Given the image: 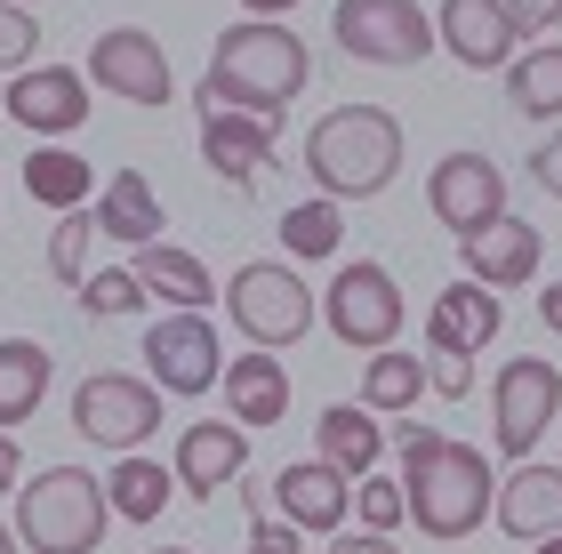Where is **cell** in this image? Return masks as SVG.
Returning <instances> with one entry per match:
<instances>
[{
    "label": "cell",
    "instance_id": "obj_1",
    "mask_svg": "<svg viewBox=\"0 0 562 554\" xmlns=\"http://www.w3.org/2000/svg\"><path fill=\"white\" fill-rule=\"evenodd\" d=\"M314 81V57L290 24H266V16H241L225 24L217 48H210V72H201V113H249V121H281Z\"/></svg>",
    "mask_w": 562,
    "mask_h": 554
},
{
    "label": "cell",
    "instance_id": "obj_2",
    "mask_svg": "<svg viewBox=\"0 0 562 554\" xmlns=\"http://www.w3.org/2000/svg\"><path fill=\"white\" fill-rule=\"evenodd\" d=\"M402 498H411V522L426 539H474L491 522V498H498V474L474 442H450L434 426H402Z\"/></svg>",
    "mask_w": 562,
    "mask_h": 554
},
{
    "label": "cell",
    "instance_id": "obj_3",
    "mask_svg": "<svg viewBox=\"0 0 562 554\" xmlns=\"http://www.w3.org/2000/svg\"><path fill=\"white\" fill-rule=\"evenodd\" d=\"M305 169H314L322 201H370L402 178V121L386 105H338L305 129Z\"/></svg>",
    "mask_w": 562,
    "mask_h": 554
},
{
    "label": "cell",
    "instance_id": "obj_4",
    "mask_svg": "<svg viewBox=\"0 0 562 554\" xmlns=\"http://www.w3.org/2000/svg\"><path fill=\"white\" fill-rule=\"evenodd\" d=\"M105 522H113V498H105V474L89 466H41L33 483H16L9 531L24 554H97Z\"/></svg>",
    "mask_w": 562,
    "mask_h": 554
},
{
    "label": "cell",
    "instance_id": "obj_5",
    "mask_svg": "<svg viewBox=\"0 0 562 554\" xmlns=\"http://www.w3.org/2000/svg\"><path fill=\"white\" fill-rule=\"evenodd\" d=\"M225 314H234V330L258 346V354H281V346H297L314 330V290L297 282V265L281 258H249L234 282H225Z\"/></svg>",
    "mask_w": 562,
    "mask_h": 554
},
{
    "label": "cell",
    "instance_id": "obj_6",
    "mask_svg": "<svg viewBox=\"0 0 562 554\" xmlns=\"http://www.w3.org/2000/svg\"><path fill=\"white\" fill-rule=\"evenodd\" d=\"M329 41H338L353 65L411 72V65L434 57V16L418 0H338V9H329Z\"/></svg>",
    "mask_w": 562,
    "mask_h": 554
},
{
    "label": "cell",
    "instance_id": "obj_7",
    "mask_svg": "<svg viewBox=\"0 0 562 554\" xmlns=\"http://www.w3.org/2000/svg\"><path fill=\"white\" fill-rule=\"evenodd\" d=\"M402 282L378 258H346L338 273H329V290H322V321H329V338L353 346V354H386V346L402 338Z\"/></svg>",
    "mask_w": 562,
    "mask_h": 554
},
{
    "label": "cell",
    "instance_id": "obj_8",
    "mask_svg": "<svg viewBox=\"0 0 562 554\" xmlns=\"http://www.w3.org/2000/svg\"><path fill=\"white\" fill-rule=\"evenodd\" d=\"M153 426H161V386L153 377H130V370H97L72 386V434L113 450V459H130V450L153 442Z\"/></svg>",
    "mask_w": 562,
    "mask_h": 554
},
{
    "label": "cell",
    "instance_id": "obj_9",
    "mask_svg": "<svg viewBox=\"0 0 562 554\" xmlns=\"http://www.w3.org/2000/svg\"><path fill=\"white\" fill-rule=\"evenodd\" d=\"M491 426H498V450L506 459H539V434L547 426H562V370L547 354H522V362H506L498 370V386H491Z\"/></svg>",
    "mask_w": 562,
    "mask_h": 554
},
{
    "label": "cell",
    "instance_id": "obj_10",
    "mask_svg": "<svg viewBox=\"0 0 562 554\" xmlns=\"http://www.w3.org/2000/svg\"><path fill=\"white\" fill-rule=\"evenodd\" d=\"M89 89L121 97V105H145L161 113L177 97V72H169V48L145 33V24H113V33L89 41Z\"/></svg>",
    "mask_w": 562,
    "mask_h": 554
},
{
    "label": "cell",
    "instance_id": "obj_11",
    "mask_svg": "<svg viewBox=\"0 0 562 554\" xmlns=\"http://www.w3.org/2000/svg\"><path fill=\"white\" fill-rule=\"evenodd\" d=\"M426 210H434V225H450V241L482 234V225H498V217H506V169L482 154V145H458V154L434 161V178H426Z\"/></svg>",
    "mask_w": 562,
    "mask_h": 554
},
{
    "label": "cell",
    "instance_id": "obj_12",
    "mask_svg": "<svg viewBox=\"0 0 562 554\" xmlns=\"http://www.w3.org/2000/svg\"><path fill=\"white\" fill-rule=\"evenodd\" d=\"M145 362H153V386L161 394H210L234 354L217 346L210 314H161L145 330Z\"/></svg>",
    "mask_w": 562,
    "mask_h": 554
},
{
    "label": "cell",
    "instance_id": "obj_13",
    "mask_svg": "<svg viewBox=\"0 0 562 554\" xmlns=\"http://www.w3.org/2000/svg\"><path fill=\"white\" fill-rule=\"evenodd\" d=\"M0 113L16 121V129H33V137H72L89 121V72H72V65H24L9 72V89H0Z\"/></svg>",
    "mask_w": 562,
    "mask_h": 554
},
{
    "label": "cell",
    "instance_id": "obj_14",
    "mask_svg": "<svg viewBox=\"0 0 562 554\" xmlns=\"http://www.w3.org/2000/svg\"><path fill=\"white\" fill-rule=\"evenodd\" d=\"M434 48H450L467 72H506L522 57L515 24H506V0H442L434 9Z\"/></svg>",
    "mask_w": 562,
    "mask_h": 554
},
{
    "label": "cell",
    "instance_id": "obj_15",
    "mask_svg": "<svg viewBox=\"0 0 562 554\" xmlns=\"http://www.w3.org/2000/svg\"><path fill=\"white\" fill-rule=\"evenodd\" d=\"M169 474H177V490H186V498H210V507H217V490H234L249 474V426H234V418H225V426L217 418L186 426Z\"/></svg>",
    "mask_w": 562,
    "mask_h": 554
},
{
    "label": "cell",
    "instance_id": "obj_16",
    "mask_svg": "<svg viewBox=\"0 0 562 554\" xmlns=\"http://www.w3.org/2000/svg\"><path fill=\"white\" fill-rule=\"evenodd\" d=\"M539 258H547V234L522 225V217H498V225H482V234L458 241V265H467V282H482V290L539 282Z\"/></svg>",
    "mask_w": 562,
    "mask_h": 554
},
{
    "label": "cell",
    "instance_id": "obj_17",
    "mask_svg": "<svg viewBox=\"0 0 562 554\" xmlns=\"http://www.w3.org/2000/svg\"><path fill=\"white\" fill-rule=\"evenodd\" d=\"M498 330H506V297L458 273V282L434 297V314H426V354H467L474 362Z\"/></svg>",
    "mask_w": 562,
    "mask_h": 554
},
{
    "label": "cell",
    "instance_id": "obj_18",
    "mask_svg": "<svg viewBox=\"0 0 562 554\" xmlns=\"http://www.w3.org/2000/svg\"><path fill=\"white\" fill-rule=\"evenodd\" d=\"M273 507H281V522H297L305 539H338V531H346L353 490H346V474H338V466L297 459V466H281V474H273Z\"/></svg>",
    "mask_w": 562,
    "mask_h": 554
},
{
    "label": "cell",
    "instance_id": "obj_19",
    "mask_svg": "<svg viewBox=\"0 0 562 554\" xmlns=\"http://www.w3.org/2000/svg\"><path fill=\"white\" fill-rule=\"evenodd\" d=\"M491 522H498L506 539H522V546L562 539V466L522 459V466L498 483V498H491Z\"/></svg>",
    "mask_w": 562,
    "mask_h": 554
},
{
    "label": "cell",
    "instance_id": "obj_20",
    "mask_svg": "<svg viewBox=\"0 0 562 554\" xmlns=\"http://www.w3.org/2000/svg\"><path fill=\"white\" fill-rule=\"evenodd\" d=\"M89 225L105 241H130V249H153L169 234V210H161V193L145 185V169H113L105 185H97V201H89Z\"/></svg>",
    "mask_w": 562,
    "mask_h": 554
},
{
    "label": "cell",
    "instance_id": "obj_21",
    "mask_svg": "<svg viewBox=\"0 0 562 554\" xmlns=\"http://www.w3.org/2000/svg\"><path fill=\"white\" fill-rule=\"evenodd\" d=\"M217 394H225V418L249 426V434H258V426H281V418H290V370H281L273 354H258V346L225 362Z\"/></svg>",
    "mask_w": 562,
    "mask_h": 554
},
{
    "label": "cell",
    "instance_id": "obj_22",
    "mask_svg": "<svg viewBox=\"0 0 562 554\" xmlns=\"http://www.w3.org/2000/svg\"><path fill=\"white\" fill-rule=\"evenodd\" d=\"M314 459L338 466L346 483H362V474H378V459H386V426H378L362 402H329L322 426H314Z\"/></svg>",
    "mask_w": 562,
    "mask_h": 554
},
{
    "label": "cell",
    "instance_id": "obj_23",
    "mask_svg": "<svg viewBox=\"0 0 562 554\" xmlns=\"http://www.w3.org/2000/svg\"><path fill=\"white\" fill-rule=\"evenodd\" d=\"M201 161H210L225 185H258V169L273 161V121H249V113H201Z\"/></svg>",
    "mask_w": 562,
    "mask_h": 554
},
{
    "label": "cell",
    "instance_id": "obj_24",
    "mask_svg": "<svg viewBox=\"0 0 562 554\" xmlns=\"http://www.w3.org/2000/svg\"><path fill=\"white\" fill-rule=\"evenodd\" d=\"M130 273L145 282V297H169L177 314H201V306L217 297L210 265H201L193 249H177V241H153V249H137V258H130Z\"/></svg>",
    "mask_w": 562,
    "mask_h": 554
},
{
    "label": "cell",
    "instance_id": "obj_25",
    "mask_svg": "<svg viewBox=\"0 0 562 554\" xmlns=\"http://www.w3.org/2000/svg\"><path fill=\"white\" fill-rule=\"evenodd\" d=\"M48 377H57L48 346H33V338H0V434H16V426L48 402Z\"/></svg>",
    "mask_w": 562,
    "mask_h": 554
},
{
    "label": "cell",
    "instance_id": "obj_26",
    "mask_svg": "<svg viewBox=\"0 0 562 554\" xmlns=\"http://www.w3.org/2000/svg\"><path fill=\"white\" fill-rule=\"evenodd\" d=\"M506 105L522 121H562V41H530L506 65Z\"/></svg>",
    "mask_w": 562,
    "mask_h": 554
},
{
    "label": "cell",
    "instance_id": "obj_27",
    "mask_svg": "<svg viewBox=\"0 0 562 554\" xmlns=\"http://www.w3.org/2000/svg\"><path fill=\"white\" fill-rule=\"evenodd\" d=\"M105 498H113V515H121V522H161V515H169V498H177V474H169L161 459H145V450H130V459H113Z\"/></svg>",
    "mask_w": 562,
    "mask_h": 554
},
{
    "label": "cell",
    "instance_id": "obj_28",
    "mask_svg": "<svg viewBox=\"0 0 562 554\" xmlns=\"http://www.w3.org/2000/svg\"><path fill=\"white\" fill-rule=\"evenodd\" d=\"M418 394H426V362H418V354L386 346V354L362 362V410H370V418H411Z\"/></svg>",
    "mask_w": 562,
    "mask_h": 554
},
{
    "label": "cell",
    "instance_id": "obj_29",
    "mask_svg": "<svg viewBox=\"0 0 562 554\" xmlns=\"http://www.w3.org/2000/svg\"><path fill=\"white\" fill-rule=\"evenodd\" d=\"M24 193H33L41 210H57V217L89 210V161L72 154V145H41V154L24 161Z\"/></svg>",
    "mask_w": 562,
    "mask_h": 554
},
{
    "label": "cell",
    "instance_id": "obj_30",
    "mask_svg": "<svg viewBox=\"0 0 562 554\" xmlns=\"http://www.w3.org/2000/svg\"><path fill=\"white\" fill-rule=\"evenodd\" d=\"M338 241H346L338 201H297V210H281V249H290V258H338Z\"/></svg>",
    "mask_w": 562,
    "mask_h": 554
},
{
    "label": "cell",
    "instance_id": "obj_31",
    "mask_svg": "<svg viewBox=\"0 0 562 554\" xmlns=\"http://www.w3.org/2000/svg\"><path fill=\"white\" fill-rule=\"evenodd\" d=\"M72 297H81V314H89V321H121V314H137V306H145V282H137L130 265H105V273H89V282L72 290Z\"/></svg>",
    "mask_w": 562,
    "mask_h": 554
},
{
    "label": "cell",
    "instance_id": "obj_32",
    "mask_svg": "<svg viewBox=\"0 0 562 554\" xmlns=\"http://www.w3.org/2000/svg\"><path fill=\"white\" fill-rule=\"evenodd\" d=\"M89 241H97V225H89V210H72V217H57V234H48V273H57L65 290H81V282H89Z\"/></svg>",
    "mask_w": 562,
    "mask_h": 554
},
{
    "label": "cell",
    "instance_id": "obj_33",
    "mask_svg": "<svg viewBox=\"0 0 562 554\" xmlns=\"http://www.w3.org/2000/svg\"><path fill=\"white\" fill-rule=\"evenodd\" d=\"M353 515H362V531L394 539L402 522H411V498H402V483H378V474H362V483H353Z\"/></svg>",
    "mask_w": 562,
    "mask_h": 554
},
{
    "label": "cell",
    "instance_id": "obj_34",
    "mask_svg": "<svg viewBox=\"0 0 562 554\" xmlns=\"http://www.w3.org/2000/svg\"><path fill=\"white\" fill-rule=\"evenodd\" d=\"M41 57V16L16 9V0H0V72H24Z\"/></svg>",
    "mask_w": 562,
    "mask_h": 554
},
{
    "label": "cell",
    "instance_id": "obj_35",
    "mask_svg": "<svg viewBox=\"0 0 562 554\" xmlns=\"http://www.w3.org/2000/svg\"><path fill=\"white\" fill-rule=\"evenodd\" d=\"M506 24H515V41H539L562 24V0H506Z\"/></svg>",
    "mask_w": 562,
    "mask_h": 554
},
{
    "label": "cell",
    "instance_id": "obj_36",
    "mask_svg": "<svg viewBox=\"0 0 562 554\" xmlns=\"http://www.w3.org/2000/svg\"><path fill=\"white\" fill-rule=\"evenodd\" d=\"M249 546H258V554H305V531L258 507V522H249Z\"/></svg>",
    "mask_w": 562,
    "mask_h": 554
},
{
    "label": "cell",
    "instance_id": "obj_37",
    "mask_svg": "<svg viewBox=\"0 0 562 554\" xmlns=\"http://www.w3.org/2000/svg\"><path fill=\"white\" fill-rule=\"evenodd\" d=\"M426 386H434V394H450V402H467V394H474V362H467V354H434Z\"/></svg>",
    "mask_w": 562,
    "mask_h": 554
},
{
    "label": "cell",
    "instance_id": "obj_38",
    "mask_svg": "<svg viewBox=\"0 0 562 554\" xmlns=\"http://www.w3.org/2000/svg\"><path fill=\"white\" fill-rule=\"evenodd\" d=\"M530 178H539V193H554V201H562V129L530 145Z\"/></svg>",
    "mask_w": 562,
    "mask_h": 554
},
{
    "label": "cell",
    "instance_id": "obj_39",
    "mask_svg": "<svg viewBox=\"0 0 562 554\" xmlns=\"http://www.w3.org/2000/svg\"><path fill=\"white\" fill-rule=\"evenodd\" d=\"M24 483V459H16V434H0V490Z\"/></svg>",
    "mask_w": 562,
    "mask_h": 554
},
{
    "label": "cell",
    "instance_id": "obj_40",
    "mask_svg": "<svg viewBox=\"0 0 562 554\" xmlns=\"http://www.w3.org/2000/svg\"><path fill=\"white\" fill-rule=\"evenodd\" d=\"M249 16H266V24H290V9H305V0H241Z\"/></svg>",
    "mask_w": 562,
    "mask_h": 554
},
{
    "label": "cell",
    "instance_id": "obj_41",
    "mask_svg": "<svg viewBox=\"0 0 562 554\" xmlns=\"http://www.w3.org/2000/svg\"><path fill=\"white\" fill-rule=\"evenodd\" d=\"M539 321L562 338V282H547V290H539Z\"/></svg>",
    "mask_w": 562,
    "mask_h": 554
},
{
    "label": "cell",
    "instance_id": "obj_42",
    "mask_svg": "<svg viewBox=\"0 0 562 554\" xmlns=\"http://www.w3.org/2000/svg\"><path fill=\"white\" fill-rule=\"evenodd\" d=\"M0 554H16V531H9V522H0Z\"/></svg>",
    "mask_w": 562,
    "mask_h": 554
},
{
    "label": "cell",
    "instance_id": "obj_43",
    "mask_svg": "<svg viewBox=\"0 0 562 554\" xmlns=\"http://www.w3.org/2000/svg\"><path fill=\"white\" fill-rule=\"evenodd\" d=\"M539 554H562V539H539Z\"/></svg>",
    "mask_w": 562,
    "mask_h": 554
},
{
    "label": "cell",
    "instance_id": "obj_44",
    "mask_svg": "<svg viewBox=\"0 0 562 554\" xmlns=\"http://www.w3.org/2000/svg\"><path fill=\"white\" fill-rule=\"evenodd\" d=\"M161 554H193V546H161Z\"/></svg>",
    "mask_w": 562,
    "mask_h": 554
},
{
    "label": "cell",
    "instance_id": "obj_45",
    "mask_svg": "<svg viewBox=\"0 0 562 554\" xmlns=\"http://www.w3.org/2000/svg\"><path fill=\"white\" fill-rule=\"evenodd\" d=\"M16 9H33V0H16Z\"/></svg>",
    "mask_w": 562,
    "mask_h": 554
},
{
    "label": "cell",
    "instance_id": "obj_46",
    "mask_svg": "<svg viewBox=\"0 0 562 554\" xmlns=\"http://www.w3.org/2000/svg\"><path fill=\"white\" fill-rule=\"evenodd\" d=\"M249 554H258V546H249Z\"/></svg>",
    "mask_w": 562,
    "mask_h": 554
}]
</instances>
